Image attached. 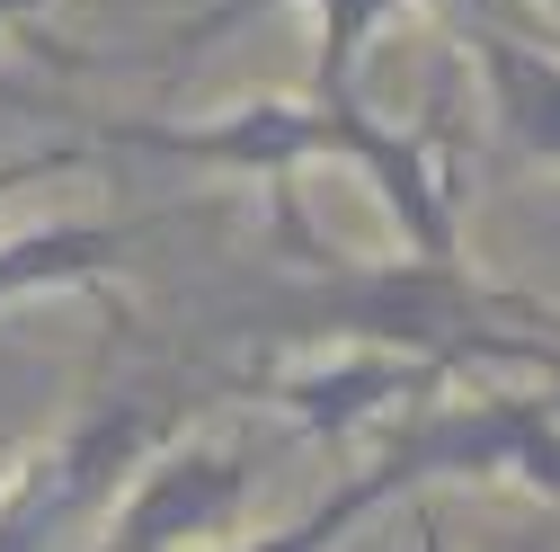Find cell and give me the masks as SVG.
I'll return each mask as SVG.
<instances>
[{
    "instance_id": "7c38bea8",
    "label": "cell",
    "mask_w": 560,
    "mask_h": 552,
    "mask_svg": "<svg viewBox=\"0 0 560 552\" xmlns=\"http://www.w3.org/2000/svg\"><path fill=\"white\" fill-rule=\"evenodd\" d=\"M418 552H454V543H445V526H436V499L418 508Z\"/></svg>"
},
{
    "instance_id": "7a4b0ae2",
    "label": "cell",
    "mask_w": 560,
    "mask_h": 552,
    "mask_svg": "<svg viewBox=\"0 0 560 552\" xmlns=\"http://www.w3.org/2000/svg\"><path fill=\"white\" fill-rule=\"evenodd\" d=\"M178 419H187L178 392H98L90 410H72V419L0 481V552H54L98 499L125 491V472L161 437H178Z\"/></svg>"
},
{
    "instance_id": "277c9868",
    "label": "cell",
    "mask_w": 560,
    "mask_h": 552,
    "mask_svg": "<svg viewBox=\"0 0 560 552\" xmlns=\"http://www.w3.org/2000/svg\"><path fill=\"white\" fill-rule=\"evenodd\" d=\"M249 455L241 446H170L143 481L116 491V534L98 552H196L241 499H249Z\"/></svg>"
},
{
    "instance_id": "6da1fadb",
    "label": "cell",
    "mask_w": 560,
    "mask_h": 552,
    "mask_svg": "<svg viewBox=\"0 0 560 552\" xmlns=\"http://www.w3.org/2000/svg\"><path fill=\"white\" fill-rule=\"evenodd\" d=\"M445 116H418V125H383L357 99H258L241 116H205V125H98L90 143H133V152H170L196 170H241V179H294L303 161H357L374 179V196L392 205V223L409 241V258H463L454 232V170L436 152Z\"/></svg>"
},
{
    "instance_id": "52a82bcc",
    "label": "cell",
    "mask_w": 560,
    "mask_h": 552,
    "mask_svg": "<svg viewBox=\"0 0 560 552\" xmlns=\"http://www.w3.org/2000/svg\"><path fill=\"white\" fill-rule=\"evenodd\" d=\"M471 62H480V81H489V116H499L508 134V152L525 170H551L560 179V54L534 45L525 27H463Z\"/></svg>"
},
{
    "instance_id": "8fae6325",
    "label": "cell",
    "mask_w": 560,
    "mask_h": 552,
    "mask_svg": "<svg viewBox=\"0 0 560 552\" xmlns=\"http://www.w3.org/2000/svg\"><path fill=\"white\" fill-rule=\"evenodd\" d=\"M463 10H471L480 27H508V19H525V10H534V0H463Z\"/></svg>"
},
{
    "instance_id": "3957f363",
    "label": "cell",
    "mask_w": 560,
    "mask_h": 552,
    "mask_svg": "<svg viewBox=\"0 0 560 552\" xmlns=\"http://www.w3.org/2000/svg\"><path fill=\"white\" fill-rule=\"evenodd\" d=\"M249 401L285 410V419L320 446V455H347L357 428H383L400 410L436 401L445 392V366L436 357H400V348H365V338H347L329 366H294V375H241Z\"/></svg>"
},
{
    "instance_id": "5b68a950",
    "label": "cell",
    "mask_w": 560,
    "mask_h": 552,
    "mask_svg": "<svg viewBox=\"0 0 560 552\" xmlns=\"http://www.w3.org/2000/svg\"><path fill=\"white\" fill-rule=\"evenodd\" d=\"M409 491H436V455H428V437H418V419H392L365 472L329 481V491H320L303 517L267 526V534H249V543H232V552H338L365 517H383V508L409 499Z\"/></svg>"
},
{
    "instance_id": "ba28073f",
    "label": "cell",
    "mask_w": 560,
    "mask_h": 552,
    "mask_svg": "<svg viewBox=\"0 0 560 552\" xmlns=\"http://www.w3.org/2000/svg\"><path fill=\"white\" fill-rule=\"evenodd\" d=\"M133 258V223H27L0 241V303H36V295H107V276Z\"/></svg>"
},
{
    "instance_id": "9c48e42d",
    "label": "cell",
    "mask_w": 560,
    "mask_h": 552,
    "mask_svg": "<svg viewBox=\"0 0 560 552\" xmlns=\"http://www.w3.org/2000/svg\"><path fill=\"white\" fill-rule=\"evenodd\" d=\"M81 161H90V143H54V152H19V161H0V205H10L19 187H36V179L81 170Z\"/></svg>"
},
{
    "instance_id": "8992f818",
    "label": "cell",
    "mask_w": 560,
    "mask_h": 552,
    "mask_svg": "<svg viewBox=\"0 0 560 552\" xmlns=\"http://www.w3.org/2000/svg\"><path fill=\"white\" fill-rule=\"evenodd\" d=\"M276 0H205L196 19H178L170 36H161V62H178V54H205V45H223V36H241L249 19H267ZM320 10V54H312V99L320 107H338V99H357V62H365V45L409 10V0H312Z\"/></svg>"
},
{
    "instance_id": "30bf717a",
    "label": "cell",
    "mask_w": 560,
    "mask_h": 552,
    "mask_svg": "<svg viewBox=\"0 0 560 552\" xmlns=\"http://www.w3.org/2000/svg\"><path fill=\"white\" fill-rule=\"evenodd\" d=\"M45 10H54V0H0V27H19V36L45 54V62H81L72 45H54V36H45Z\"/></svg>"
}]
</instances>
